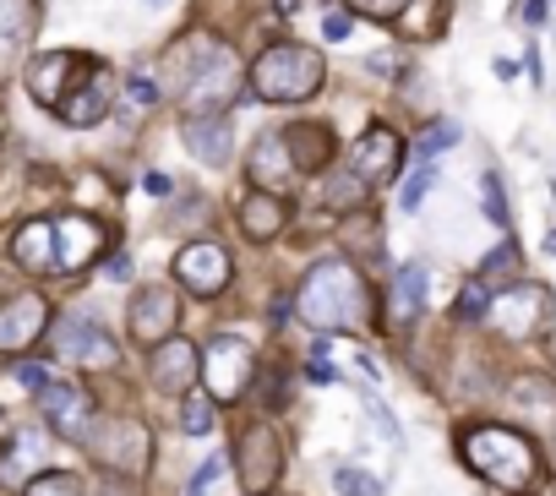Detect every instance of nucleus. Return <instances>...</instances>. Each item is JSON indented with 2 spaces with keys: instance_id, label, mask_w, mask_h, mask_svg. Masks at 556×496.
Masks as SVG:
<instances>
[{
  "instance_id": "obj_21",
  "label": "nucleus",
  "mask_w": 556,
  "mask_h": 496,
  "mask_svg": "<svg viewBox=\"0 0 556 496\" xmlns=\"http://www.w3.org/2000/svg\"><path fill=\"white\" fill-rule=\"evenodd\" d=\"M285 137V153H290V164L295 169H323L328 158H333V137H328V126H290V131H278Z\"/></svg>"
},
{
  "instance_id": "obj_30",
  "label": "nucleus",
  "mask_w": 556,
  "mask_h": 496,
  "mask_svg": "<svg viewBox=\"0 0 556 496\" xmlns=\"http://www.w3.org/2000/svg\"><path fill=\"white\" fill-rule=\"evenodd\" d=\"M453 311H458L464 322H480V317L491 311V284H485V279H469V284L458 290V306H453Z\"/></svg>"
},
{
  "instance_id": "obj_9",
  "label": "nucleus",
  "mask_w": 556,
  "mask_h": 496,
  "mask_svg": "<svg viewBox=\"0 0 556 496\" xmlns=\"http://www.w3.org/2000/svg\"><path fill=\"white\" fill-rule=\"evenodd\" d=\"M55 355H66V360H77V366H115V339H110L93 317L66 311V317L55 322Z\"/></svg>"
},
{
  "instance_id": "obj_5",
  "label": "nucleus",
  "mask_w": 556,
  "mask_h": 496,
  "mask_svg": "<svg viewBox=\"0 0 556 496\" xmlns=\"http://www.w3.org/2000/svg\"><path fill=\"white\" fill-rule=\"evenodd\" d=\"M240 88V61L218 44V50H202L197 72L186 77V110L191 115H224V104L235 99Z\"/></svg>"
},
{
  "instance_id": "obj_15",
  "label": "nucleus",
  "mask_w": 556,
  "mask_h": 496,
  "mask_svg": "<svg viewBox=\"0 0 556 496\" xmlns=\"http://www.w3.org/2000/svg\"><path fill=\"white\" fill-rule=\"evenodd\" d=\"M50 322V306L39 295H12L0 301V349H28Z\"/></svg>"
},
{
  "instance_id": "obj_24",
  "label": "nucleus",
  "mask_w": 556,
  "mask_h": 496,
  "mask_svg": "<svg viewBox=\"0 0 556 496\" xmlns=\"http://www.w3.org/2000/svg\"><path fill=\"white\" fill-rule=\"evenodd\" d=\"M34 34V0H0V66H7Z\"/></svg>"
},
{
  "instance_id": "obj_1",
  "label": "nucleus",
  "mask_w": 556,
  "mask_h": 496,
  "mask_svg": "<svg viewBox=\"0 0 556 496\" xmlns=\"http://www.w3.org/2000/svg\"><path fill=\"white\" fill-rule=\"evenodd\" d=\"M458 447H464V463H469L480 480H491L496 491H507V496H518V491H529V485L540 480V453H534L529 431H513V425H469Z\"/></svg>"
},
{
  "instance_id": "obj_42",
  "label": "nucleus",
  "mask_w": 556,
  "mask_h": 496,
  "mask_svg": "<svg viewBox=\"0 0 556 496\" xmlns=\"http://www.w3.org/2000/svg\"><path fill=\"white\" fill-rule=\"evenodd\" d=\"M110 279H131V257H110Z\"/></svg>"
},
{
  "instance_id": "obj_22",
  "label": "nucleus",
  "mask_w": 556,
  "mask_h": 496,
  "mask_svg": "<svg viewBox=\"0 0 556 496\" xmlns=\"http://www.w3.org/2000/svg\"><path fill=\"white\" fill-rule=\"evenodd\" d=\"M426 284H431L426 263H404V268L393 274V322H399V328L426 311Z\"/></svg>"
},
{
  "instance_id": "obj_20",
  "label": "nucleus",
  "mask_w": 556,
  "mask_h": 496,
  "mask_svg": "<svg viewBox=\"0 0 556 496\" xmlns=\"http://www.w3.org/2000/svg\"><path fill=\"white\" fill-rule=\"evenodd\" d=\"M507 398H513V409L529 415L534 431H540V425H556V382H551V377H513Z\"/></svg>"
},
{
  "instance_id": "obj_13",
  "label": "nucleus",
  "mask_w": 556,
  "mask_h": 496,
  "mask_svg": "<svg viewBox=\"0 0 556 496\" xmlns=\"http://www.w3.org/2000/svg\"><path fill=\"white\" fill-rule=\"evenodd\" d=\"M39 409H45V420H50L61 436H88V425H93L88 393L72 387V382H61V377H50V382L39 387Z\"/></svg>"
},
{
  "instance_id": "obj_17",
  "label": "nucleus",
  "mask_w": 556,
  "mask_h": 496,
  "mask_svg": "<svg viewBox=\"0 0 556 496\" xmlns=\"http://www.w3.org/2000/svg\"><path fill=\"white\" fill-rule=\"evenodd\" d=\"M235 131H229V120L224 115H186V153L197 158V164H224L229 153H235V142H229Z\"/></svg>"
},
{
  "instance_id": "obj_3",
  "label": "nucleus",
  "mask_w": 556,
  "mask_h": 496,
  "mask_svg": "<svg viewBox=\"0 0 556 496\" xmlns=\"http://www.w3.org/2000/svg\"><path fill=\"white\" fill-rule=\"evenodd\" d=\"M251 88L267 104H295L323 88V55L312 44H267L251 66Z\"/></svg>"
},
{
  "instance_id": "obj_40",
  "label": "nucleus",
  "mask_w": 556,
  "mask_h": 496,
  "mask_svg": "<svg viewBox=\"0 0 556 496\" xmlns=\"http://www.w3.org/2000/svg\"><path fill=\"white\" fill-rule=\"evenodd\" d=\"M17 377H23L28 387H45V382H50V371H45V366H17Z\"/></svg>"
},
{
  "instance_id": "obj_34",
  "label": "nucleus",
  "mask_w": 556,
  "mask_h": 496,
  "mask_svg": "<svg viewBox=\"0 0 556 496\" xmlns=\"http://www.w3.org/2000/svg\"><path fill=\"white\" fill-rule=\"evenodd\" d=\"M180 431H191V436L213 431V398H186V409H180Z\"/></svg>"
},
{
  "instance_id": "obj_10",
  "label": "nucleus",
  "mask_w": 556,
  "mask_h": 496,
  "mask_svg": "<svg viewBox=\"0 0 556 496\" xmlns=\"http://www.w3.org/2000/svg\"><path fill=\"white\" fill-rule=\"evenodd\" d=\"M180 322V301L169 284H142L131 295V339L137 344H164Z\"/></svg>"
},
{
  "instance_id": "obj_11",
  "label": "nucleus",
  "mask_w": 556,
  "mask_h": 496,
  "mask_svg": "<svg viewBox=\"0 0 556 496\" xmlns=\"http://www.w3.org/2000/svg\"><path fill=\"white\" fill-rule=\"evenodd\" d=\"M175 279L186 290H197V295H218L229 284V252L213 245V240H197V245H186V252L175 257Z\"/></svg>"
},
{
  "instance_id": "obj_33",
  "label": "nucleus",
  "mask_w": 556,
  "mask_h": 496,
  "mask_svg": "<svg viewBox=\"0 0 556 496\" xmlns=\"http://www.w3.org/2000/svg\"><path fill=\"white\" fill-rule=\"evenodd\" d=\"M458 137H464V131H458V120H437V126L420 137V158H431V153H447Z\"/></svg>"
},
{
  "instance_id": "obj_31",
  "label": "nucleus",
  "mask_w": 556,
  "mask_h": 496,
  "mask_svg": "<svg viewBox=\"0 0 556 496\" xmlns=\"http://www.w3.org/2000/svg\"><path fill=\"white\" fill-rule=\"evenodd\" d=\"M513 268H518V245H513V240H502L496 252L480 257V279H485V284H491V279H507Z\"/></svg>"
},
{
  "instance_id": "obj_23",
  "label": "nucleus",
  "mask_w": 556,
  "mask_h": 496,
  "mask_svg": "<svg viewBox=\"0 0 556 496\" xmlns=\"http://www.w3.org/2000/svg\"><path fill=\"white\" fill-rule=\"evenodd\" d=\"M12 252H17V263H23L28 274L55 268V224H23L17 240H12Z\"/></svg>"
},
{
  "instance_id": "obj_16",
  "label": "nucleus",
  "mask_w": 556,
  "mask_h": 496,
  "mask_svg": "<svg viewBox=\"0 0 556 496\" xmlns=\"http://www.w3.org/2000/svg\"><path fill=\"white\" fill-rule=\"evenodd\" d=\"M110 72L104 66H88V82H77V88H66V99L55 104L61 115H66V126H93L104 110H110Z\"/></svg>"
},
{
  "instance_id": "obj_2",
  "label": "nucleus",
  "mask_w": 556,
  "mask_h": 496,
  "mask_svg": "<svg viewBox=\"0 0 556 496\" xmlns=\"http://www.w3.org/2000/svg\"><path fill=\"white\" fill-rule=\"evenodd\" d=\"M295 311L306 328H323V333L350 328L366 311V284H361L355 263H317L295 295Z\"/></svg>"
},
{
  "instance_id": "obj_32",
  "label": "nucleus",
  "mask_w": 556,
  "mask_h": 496,
  "mask_svg": "<svg viewBox=\"0 0 556 496\" xmlns=\"http://www.w3.org/2000/svg\"><path fill=\"white\" fill-rule=\"evenodd\" d=\"M28 496H83V480L77 474H34Z\"/></svg>"
},
{
  "instance_id": "obj_12",
  "label": "nucleus",
  "mask_w": 556,
  "mask_h": 496,
  "mask_svg": "<svg viewBox=\"0 0 556 496\" xmlns=\"http://www.w3.org/2000/svg\"><path fill=\"white\" fill-rule=\"evenodd\" d=\"M399 158H404V137L388 131V126H371V131L350 148V169H355L366 186L393 180V175H399Z\"/></svg>"
},
{
  "instance_id": "obj_18",
  "label": "nucleus",
  "mask_w": 556,
  "mask_h": 496,
  "mask_svg": "<svg viewBox=\"0 0 556 496\" xmlns=\"http://www.w3.org/2000/svg\"><path fill=\"white\" fill-rule=\"evenodd\" d=\"M197 371H202V360H197V349L191 344H159V355H153V387L159 393H186L191 382H197Z\"/></svg>"
},
{
  "instance_id": "obj_14",
  "label": "nucleus",
  "mask_w": 556,
  "mask_h": 496,
  "mask_svg": "<svg viewBox=\"0 0 556 496\" xmlns=\"http://www.w3.org/2000/svg\"><path fill=\"white\" fill-rule=\"evenodd\" d=\"M104 252V229L93 224V218H55V268L61 274H77V268H88L93 257Z\"/></svg>"
},
{
  "instance_id": "obj_29",
  "label": "nucleus",
  "mask_w": 556,
  "mask_h": 496,
  "mask_svg": "<svg viewBox=\"0 0 556 496\" xmlns=\"http://www.w3.org/2000/svg\"><path fill=\"white\" fill-rule=\"evenodd\" d=\"M437 180H442V175H437V164H431V158H420V169H415V175L404 180V191H399V207H404V213H415Z\"/></svg>"
},
{
  "instance_id": "obj_43",
  "label": "nucleus",
  "mask_w": 556,
  "mask_h": 496,
  "mask_svg": "<svg viewBox=\"0 0 556 496\" xmlns=\"http://www.w3.org/2000/svg\"><path fill=\"white\" fill-rule=\"evenodd\" d=\"M545 252H556V229H551V234H545Z\"/></svg>"
},
{
  "instance_id": "obj_28",
  "label": "nucleus",
  "mask_w": 556,
  "mask_h": 496,
  "mask_svg": "<svg viewBox=\"0 0 556 496\" xmlns=\"http://www.w3.org/2000/svg\"><path fill=\"white\" fill-rule=\"evenodd\" d=\"M333 485H339V496H388L382 480L366 474V469H355V463H339V469H333Z\"/></svg>"
},
{
  "instance_id": "obj_46",
  "label": "nucleus",
  "mask_w": 556,
  "mask_h": 496,
  "mask_svg": "<svg viewBox=\"0 0 556 496\" xmlns=\"http://www.w3.org/2000/svg\"><path fill=\"white\" fill-rule=\"evenodd\" d=\"M110 496H115V491H110Z\"/></svg>"
},
{
  "instance_id": "obj_27",
  "label": "nucleus",
  "mask_w": 556,
  "mask_h": 496,
  "mask_svg": "<svg viewBox=\"0 0 556 496\" xmlns=\"http://www.w3.org/2000/svg\"><path fill=\"white\" fill-rule=\"evenodd\" d=\"M480 202H485V218H491L496 229L513 224V207H507V191H502V175H496V169L480 175Z\"/></svg>"
},
{
  "instance_id": "obj_37",
  "label": "nucleus",
  "mask_w": 556,
  "mask_h": 496,
  "mask_svg": "<svg viewBox=\"0 0 556 496\" xmlns=\"http://www.w3.org/2000/svg\"><path fill=\"white\" fill-rule=\"evenodd\" d=\"M355 7H361L366 17H382V23H388V17H404L409 0H355Z\"/></svg>"
},
{
  "instance_id": "obj_35",
  "label": "nucleus",
  "mask_w": 556,
  "mask_h": 496,
  "mask_svg": "<svg viewBox=\"0 0 556 496\" xmlns=\"http://www.w3.org/2000/svg\"><path fill=\"white\" fill-rule=\"evenodd\" d=\"M224 480V458H207L197 474H191V485H186V496H213V485Z\"/></svg>"
},
{
  "instance_id": "obj_25",
  "label": "nucleus",
  "mask_w": 556,
  "mask_h": 496,
  "mask_svg": "<svg viewBox=\"0 0 556 496\" xmlns=\"http://www.w3.org/2000/svg\"><path fill=\"white\" fill-rule=\"evenodd\" d=\"M290 175H295V164L285 153V137H262L256 153H251V180L256 186H285Z\"/></svg>"
},
{
  "instance_id": "obj_26",
  "label": "nucleus",
  "mask_w": 556,
  "mask_h": 496,
  "mask_svg": "<svg viewBox=\"0 0 556 496\" xmlns=\"http://www.w3.org/2000/svg\"><path fill=\"white\" fill-rule=\"evenodd\" d=\"M240 224H245V234H251V240H267V234H278V229H285V202H278V196H267V191H256V196H245V207H240Z\"/></svg>"
},
{
  "instance_id": "obj_41",
  "label": "nucleus",
  "mask_w": 556,
  "mask_h": 496,
  "mask_svg": "<svg viewBox=\"0 0 556 496\" xmlns=\"http://www.w3.org/2000/svg\"><path fill=\"white\" fill-rule=\"evenodd\" d=\"M148 191H153V196H169V191H175V180H169V175H159V169H153V175H148Z\"/></svg>"
},
{
  "instance_id": "obj_4",
  "label": "nucleus",
  "mask_w": 556,
  "mask_h": 496,
  "mask_svg": "<svg viewBox=\"0 0 556 496\" xmlns=\"http://www.w3.org/2000/svg\"><path fill=\"white\" fill-rule=\"evenodd\" d=\"M485 322H491L502 339H513V344L540 339V333H545V322H551V290H545V284H513V290L491 295Z\"/></svg>"
},
{
  "instance_id": "obj_19",
  "label": "nucleus",
  "mask_w": 556,
  "mask_h": 496,
  "mask_svg": "<svg viewBox=\"0 0 556 496\" xmlns=\"http://www.w3.org/2000/svg\"><path fill=\"white\" fill-rule=\"evenodd\" d=\"M72 72H83V61H77L72 50H45V61H34V72H28L34 99H39V104H61Z\"/></svg>"
},
{
  "instance_id": "obj_7",
  "label": "nucleus",
  "mask_w": 556,
  "mask_h": 496,
  "mask_svg": "<svg viewBox=\"0 0 556 496\" xmlns=\"http://www.w3.org/2000/svg\"><path fill=\"white\" fill-rule=\"evenodd\" d=\"M251 371H256V355H251V344H240V339H213L207 344V355H202V377H207V393H213V404H229V398H240L245 393V382H251Z\"/></svg>"
},
{
  "instance_id": "obj_8",
  "label": "nucleus",
  "mask_w": 556,
  "mask_h": 496,
  "mask_svg": "<svg viewBox=\"0 0 556 496\" xmlns=\"http://www.w3.org/2000/svg\"><path fill=\"white\" fill-rule=\"evenodd\" d=\"M235 469H240V485H245L251 496L273 491L278 469H285V453H278V436H273L267 425H245V431H240V442H235Z\"/></svg>"
},
{
  "instance_id": "obj_6",
  "label": "nucleus",
  "mask_w": 556,
  "mask_h": 496,
  "mask_svg": "<svg viewBox=\"0 0 556 496\" xmlns=\"http://www.w3.org/2000/svg\"><path fill=\"white\" fill-rule=\"evenodd\" d=\"M83 447H93V458L110 463L115 474H142L148 469V431L137 420H126V415L88 425V442Z\"/></svg>"
},
{
  "instance_id": "obj_38",
  "label": "nucleus",
  "mask_w": 556,
  "mask_h": 496,
  "mask_svg": "<svg viewBox=\"0 0 556 496\" xmlns=\"http://www.w3.org/2000/svg\"><path fill=\"white\" fill-rule=\"evenodd\" d=\"M131 99L148 110V104H159V82L153 77H131Z\"/></svg>"
},
{
  "instance_id": "obj_39",
  "label": "nucleus",
  "mask_w": 556,
  "mask_h": 496,
  "mask_svg": "<svg viewBox=\"0 0 556 496\" xmlns=\"http://www.w3.org/2000/svg\"><path fill=\"white\" fill-rule=\"evenodd\" d=\"M350 28H355L350 17H328V23H323V39H333V44H339V39H350Z\"/></svg>"
},
{
  "instance_id": "obj_45",
  "label": "nucleus",
  "mask_w": 556,
  "mask_h": 496,
  "mask_svg": "<svg viewBox=\"0 0 556 496\" xmlns=\"http://www.w3.org/2000/svg\"><path fill=\"white\" fill-rule=\"evenodd\" d=\"M0 425H7V415H0Z\"/></svg>"
},
{
  "instance_id": "obj_44",
  "label": "nucleus",
  "mask_w": 556,
  "mask_h": 496,
  "mask_svg": "<svg viewBox=\"0 0 556 496\" xmlns=\"http://www.w3.org/2000/svg\"><path fill=\"white\" fill-rule=\"evenodd\" d=\"M540 496H556V480H545V491H540Z\"/></svg>"
},
{
  "instance_id": "obj_36",
  "label": "nucleus",
  "mask_w": 556,
  "mask_h": 496,
  "mask_svg": "<svg viewBox=\"0 0 556 496\" xmlns=\"http://www.w3.org/2000/svg\"><path fill=\"white\" fill-rule=\"evenodd\" d=\"M523 28H545L551 23V0H518V12H513Z\"/></svg>"
}]
</instances>
